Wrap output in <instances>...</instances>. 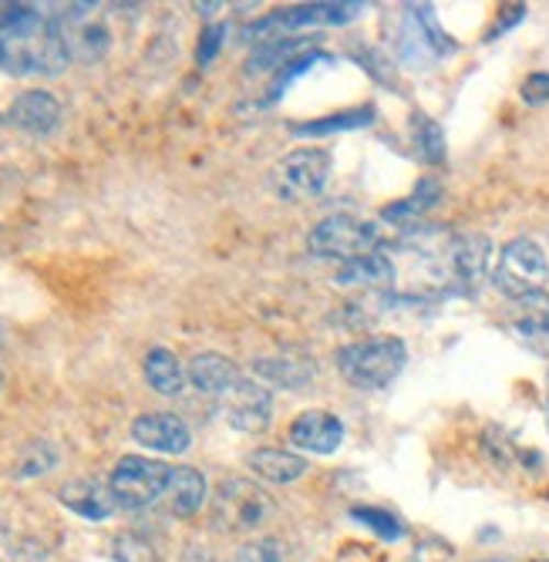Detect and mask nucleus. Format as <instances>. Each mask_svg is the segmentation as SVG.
Returning <instances> with one entry per match:
<instances>
[{
    "instance_id": "obj_1",
    "label": "nucleus",
    "mask_w": 549,
    "mask_h": 562,
    "mask_svg": "<svg viewBox=\"0 0 549 562\" xmlns=\"http://www.w3.org/2000/svg\"><path fill=\"white\" fill-rule=\"evenodd\" d=\"M71 65V50L58 14H44L37 4L0 8V68L11 75H61Z\"/></svg>"
},
{
    "instance_id": "obj_2",
    "label": "nucleus",
    "mask_w": 549,
    "mask_h": 562,
    "mask_svg": "<svg viewBox=\"0 0 549 562\" xmlns=\"http://www.w3.org/2000/svg\"><path fill=\"white\" fill-rule=\"evenodd\" d=\"M408 364V347L402 337H368L337 350V371L347 384L361 391L388 387Z\"/></svg>"
},
{
    "instance_id": "obj_3",
    "label": "nucleus",
    "mask_w": 549,
    "mask_h": 562,
    "mask_svg": "<svg viewBox=\"0 0 549 562\" xmlns=\"http://www.w3.org/2000/svg\"><path fill=\"white\" fill-rule=\"evenodd\" d=\"M273 498L249 479H223L213 492V522L229 536L260 532L273 522Z\"/></svg>"
},
{
    "instance_id": "obj_4",
    "label": "nucleus",
    "mask_w": 549,
    "mask_h": 562,
    "mask_svg": "<svg viewBox=\"0 0 549 562\" xmlns=\"http://www.w3.org/2000/svg\"><path fill=\"white\" fill-rule=\"evenodd\" d=\"M492 283H495L498 293L509 296V300L539 296L546 290V283H549V260H546L542 246L536 239H529V236L509 239L503 246V252H498Z\"/></svg>"
},
{
    "instance_id": "obj_5",
    "label": "nucleus",
    "mask_w": 549,
    "mask_h": 562,
    "mask_svg": "<svg viewBox=\"0 0 549 562\" xmlns=\"http://www.w3.org/2000/svg\"><path fill=\"white\" fill-rule=\"evenodd\" d=\"M307 249L324 260H340V263L358 260V257H365V252L378 249V226L368 220H358V216L334 213V216H324L311 229Z\"/></svg>"
},
{
    "instance_id": "obj_6",
    "label": "nucleus",
    "mask_w": 549,
    "mask_h": 562,
    "mask_svg": "<svg viewBox=\"0 0 549 562\" xmlns=\"http://www.w3.org/2000/svg\"><path fill=\"white\" fill-rule=\"evenodd\" d=\"M169 479H172V469L166 462H156V458H145V454H125L119 458L109 485L122 508H145L166 495Z\"/></svg>"
},
{
    "instance_id": "obj_7",
    "label": "nucleus",
    "mask_w": 549,
    "mask_h": 562,
    "mask_svg": "<svg viewBox=\"0 0 549 562\" xmlns=\"http://www.w3.org/2000/svg\"><path fill=\"white\" fill-rule=\"evenodd\" d=\"M330 179L327 148H293L277 166V192L287 202H311L324 192Z\"/></svg>"
},
{
    "instance_id": "obj_8",
    "label": "nucleus",
    "mask_w": 549,
    "mask_h": 562,
    "mask_svg": "<svg viewBox=\"0 0 549 562\" xmlns=\"http://www.w3.org/2000/svg\"><path fill=\"white\" fill-rule=\"evenodd\" d=\"M223 415H226L229 428H236L243 435H260L273 422V394L254 378H239L223 394Z\"/></svg>"
},
{
    "instance_id": "obj_9",
    "label": "nucleus",
    "mask_w": 549,
    "mask_h": 562,
    "mask_svg": "<svg viewBox=\"0 0 549 562\" xmlns=\"http://www.w3.org/2000/svg\"><path fill=\"white\" fill-rule=\"evenodd\" d=\"M445 252H448V277H452V283L466 293H475L489 270V252H492L489 236L466 233V236L452 239V246Z\"/></svg>"
},
{
    "instance_id": "obj_10",
    "label": "nucleus",
    "mask_w": 549,
    "mask_h": 562,
    "mask_svg": "<svg viewBox=\"0 0 549 562\" xmlns=\"http://www.w3.org/2000/svg\"><path fill=\"white\" fill-rule=\"evenodd\" d=\"M132 438L142 448H153L163 454H182L192 445V431L179 415L169 412H145L132 422Z\"/></svg>"
},
{
    "instance_id": "obj_11",
    "label": "nucleus",
    "mask_w": 549,
    "mask_h": 562,
    "mask_svg": "<svg viewBox=\"0 0 549 562\" xmlns=\"http://www.w3.org/2000/svg\"><path fill=\"white\" fill-rule=\"evenodd\" d=\"M290 445L314 451V454H334L344 445V425H340V418L324 412V407H314V412H304L293 418Z\"/></svg>"
},
{
    "instance_id": "obj_12",
    "label": "nucleus",
    "mask_w": 549,
    "mask_h": 562,
    "mask_svg": "<svg viewBox=\"0 0 549 562\" xmlns=\"http://www.w3.org/2000/svg\"><path fill=\"white\" fill-rule=\"evenodd\" d=\"M11 125L27 135H52L61 125V101L52 91H21L8 112Z\"/></svg>"
},
{
    "instance_id": "obj_13",
    "label": "nucleus",
    "mask_w": 549,
    "mask_h": 562,
    "mask_svg": "<svg viewBox=\"0 0 549 562\" xmlns=\"http://www.w3.org/2000/svg\"><path fill=\"white\" fill-rule=\"evenodd\" d=\"M58 498L65 508H71L75 516L88 519V522H102L109 519L115 508H119V498L112 492V485L105 482H94V479H75V482H65L58 488Z\"/></svg>"
},
{
    "instance_id": "obj_14",
    "label": "nucleus",
    "mask_w": 549,
    "mask_h": 562,
    "mask_svg": "<svg viewBox=\"0 0 549 562\" xmlns=\"http://www.w3.org/2000/svg\"><path fill=\"white\" fill-rule=\"evenodd\" d=\"M365 11V4H337V0H324V4H296L273 11L280 34L293 27H311V24H347Z\"/></svg>"
},
{
    "instance_id": "obj_15",
    "label": "nucleus",
    "mask_w": 549,
    "mask_h": 562,
    "mask_svg": "<svg viewBox=\"0 0 549 562\" xmlns=\"http://www.w3.org/2000/svg\"><path fill=\"white\" fill-rule=\"evenodd\" d=\"M311 50H314L311 37H304V34H280L273 41L257 44V50L246 61V75H267V71L277 75L283 65H290L293 58H301V55H311Z\"/></svg>"
},
{
    "instance_id": "obj_16",
    "label": "nucleus",
    "mask_w": 549,
    "mask_h": 562,
    "mask_svg": "<svg viewBox=\"0 0 549 562\" xmlns=\"http://www.w3.org/2000/svg\"><path fill=\"white\" fill-rule=\"evenodd\" d=\"M189 381L192 387H199L203 394H216L223 397L243 374L236 371V364L229 361L226 353H216V350H206V353H195L189 361Z\"/></svg>"
},
{
    "instance_id": "obj_17",
    "label": "nucleus",
    "mask_w": 549,
    "mask_h": 562,
    "mask_svg": "<svg viewBox=\"0 0 549 562\" xmlns=\"http://www.w3.org/2000/svg\"><path fill=\"white\" fill-rule=\"evenodd\" d=\"M246 465L254 469L260 479L277 482V485H290L296 479L307 475V458L287 451V448H257L246 454Z\"/></svg>"
},
{
    "instance_id": "obj_18",
    "label": "nucleus",
    "mask_w": 549,
    "mask_h": 562,
    "mask_svg": "<svg viewBox=\"0 0 549 562\" xmlns=\"http://www.w3.org/2000/svg\"><path fill=\"white\" fill-rule=\"evenodd\" d=\"M397 277L391 257H384V252H365V257L358 260H347L337 267L334 273V283L337 286H391Z\"/></svg>"
},
{
    "instance_id": "obj_19",
    "label": "nucleus",
    "mask_w": 549,
    "mask_h": 562,
    "mask_svg": "<svg viewBox=\"0 0 549 562\" xmlns=\"http://www.w3.org/2000/svg\"><path fill=\"white\" fill-rule=\"evenodd\" d=\"M142 371H145L148 387H153L156 394H163V397L182 394V387L189 381L186 368L179 364V357L169 347H153V350H148L145 361H142Z\"/></svg>"
},
{
    "instance_id": "obj_20",
    "label": "nucleus",
    "mask_w": 549,
    "mask_h": 562,
    "mask_svg": "<svg viewBox=\"0 0 549 562\" xmlns=\"http://www.w3.org/2000/svg\"><path fill=\"white\" fill-rule=\"evenodd\" d=\"M166 495H169V508H172L179 519L195 516L199 508H203V502H206V479H203V472L192 469V465L172 469V479H169Z\"/></svg>"
},
{
    "instance_id": "obj_21",
    "label": "nucleus",
    "mask_w": 549,
    "mask_h": 562,
    "mask_svg": "<svg viewBox=\"0 0 549 562\" xmlns=\"http://www.w3.org/2000/svg\"><path fill=\"white\" fill-rule=\"evenodd\" d=\"M519 303H523V314L509 324L513 334H516L529 350L549 357V306H546L542 293H539V296H529V300H519Z\"/></svg>"
},
{
    "instance_id": "obj_22",
    "label": "nucleus",
    "mask_w": 549,
    "mask_h": 562,
    "mask_svg": "<svg viewBox=\"0 0 549 562\" xmlns=\"http://www.w3.org/2000/svg\"><path fill=\"white\" fill-rule=\"evenodd\" d=\"M441 199V186L435 182V179H422L418 182V189L408 195V199H402V202H394V206H388L384 213H381V220H388V223H394V226H415L435 202Z\"/></svg>"
},
{
    "instance_id": "obj_23",
    "label": "nucleus",
    "mask_w": 549,
    "mask_h": 562,
    "mask_svg": "<svg viewBox=\"0 0 549 562\" xmlns=\"http://www.w3.org/2000/svg\"><path fill=\"white\" fill-rule=\"evenodd\" d=\"M374 122V109H351V112H337L327 119H314V122H301L293 125L290 132L296 138H307V135H334V132H351V128H365Z\"/></svg>"
},
{
    "instance_id": "obj_24",
    "label": "nucleus",
    "mask_w": 549,
    "mask_h": 562,
    "mask_svg": "<svg viewBox=\"0 0 549 562\" xmlns=\"http://www.w3.org/2000/svg\"><path fill=\"white\" fill-rule=\"evenodd\" d=\"M254 371L270 384H287L290 391H304V384L311 381V368H304L301 361H287V357H264L254 364Z\"/></svg>"
},
{
    "instance_id": "obj_25",
    "label": "nucleus",
    "mask_w": 549,
    "mask_h": 562,
    "mask_svg": "<svg viewBox=\"0 0 549 562\" xmlns=\"http://www.w3.org/2000/svg\"><path fill=\"white\" fill-rule=\"evenodd\" d=\"M412 142L418 159L428 166H438L445 159V135L438 128V122H432L428 115H412Z\"/></svg>"
},
{
    "instance_id": "obj_26",
    "label": "nucleus",
    "mask_w": 549,
    "mask_h": 562,
    "mask_svg": "<svg viewBox=\"0 0 549 562\" xmlns=\"http://www.w3.org/2000/svg\"><path fill=\"white\" fill-rule=\"evenodd\" d=\"M58 465V448L52 445V441H31L24 451H21V458H18V469H14V475L18 479H34V475H44V472H52Z\"/></svg>"
},
{
    "instance_id": "obj_27",
    "label": "nucleus",
    "mask_w": 549,
    "mask_h": 562,
    "mask_svg": "<svg viewBox=\"0 0 549 562\" xmlns=\"http://www.w3.org/2000/svg\"><path fill=\"white\" fill-rule=\"evenodd\" d=\"M115 559L119 562H159L156 546L138 532H122L115 539Z\"/></svg>"
},
{
    "instance_id": "obj_28",
    "label": "nucleus",
    "mask_w": 549,
    "mask_h": 562,
    "mask_svg": "<svg viewBox=\"0 0 549 562\" xmlns=\"http://www.w3.org/2000/svg\"><path fill=\"white\" fill-rule=\"evenodd\" d=\"M317 61H327V55H321V50H311V55H301V58H293L290 65H283V68L273 75V81H270V101H273V98H280V94H283V88H290V85H293V78H301L304 71H311Z\"/></svg>"
},
{
    "instance_id": "obj_29",
    "label": "nucleus",
    "mask_w": 549,
    "mask_h": 562,
    "mask_svg": "<svg viewBox=\"0 0 549 562\" xmlns=\"http://www.w3.org/2000/svg\"><path fill=\"white\" fill-rule=\"evenodd\" d=\"M351 516H355V519H361L368 529H374V532H378V536H384V539H402V536H405L402 522H397L391 513H381V508H355Z\"/></svg>"
},
{
    "instance_id": "obj_30",
    "label": "nucleus",
    "mask_w": 549,
    "mask_h": 562,
    "mask_svg": "<svg viewBox=\"0 0 549 562\" xmlns=\"http://www.w3.org/2000/svg\"><path fill=\"white\" fill-rule=\"evenodd\" d=\"M226 24H210L203 34H199V47H195V61L199 65H213V58L220 55V47H223V37H226Z\"/></svg>"
},
{
    "instance_id": "obj_31",
    "label": "nucleus",
    "mask_w": 549,
    "mask_h": 562,
    "mask_svg": "<svg viewBox=\"0 0 549 562\" xmlns=\"http://www.w3.org/2000/svg\"><path fill=\"white\" fill-rule=\"evenodd\" d=\"M523 101H529V105H542V101H549V75L546 71H536L523 81Z\"/></svg>"
},
{
    "instance_id": "obj_32",
    "label": "nucleus",
    "mask_w": 549,
    "mask_h": 562,
    "mask_svg": "<svg viewBox=\"0 0 549 562\" xmlns=\"http://www.w3.org/2000/svg\"><path fill=\"white\" fill-rule=\"evenodd\" d=\"M506 14H498V24L489 31V41H495L498 34H503V31H509L513 24H519L523 21V14H526V8L523 4H516V8H503Z\"/></svg>"
},
{
    "instance_id": "obj_33",
    "label": "nucleus",
    "mask_w": 549,
    "mask_h": 562,
    "mask_svg": "<svg viewBox=\"0 0 549 562\" xmlns=\"http://www.w3.org/2000/svg\"><path fill=\"white\" fill-rule=\"evenodd\" d=\"M216 8H220V4H195V11H199V14H213Z\"/></svg>"
},
{
    "instance_id": "obj_34",
    "label": "nucleus",
    "mask_w": 549,
    "mask_h": 562,
    "mask_svg": "<svg viewBox=\"0 0 549 562\" xmlns=\"http://www.w3.org/2000/svg\"><path fill=\"white\" fill-rule=\"evenodd\" d=\"M0 387H4V374H0Z\"/></svg>"
},
{
    "instance_id": "obj_35",
    "label": "nucleus",
    "mask_w": 549,
    "mask_h": 562,
    "mask_svg": "<svg viewBox=\"0 0 549 562\" xmlns=\"http://www.w3.org/2000/svg\"><path fill=\"white\" fill-rule=\"evenodd\" d=\"M0 340H4V327H0Z\"/></svg>"
},
{
    "instance_id": "obj_36",
    "label": "nucleus",
    "mask_w": 549,
    "mask_h": 562,
    "mask_svg": "<svg viewBox=\"0 0 549 562\" xmlns=\"http://www.w3.org/2000/svg\"><path fill=\"white\" fill-rule=\"evenodd\" d=\"M0 562H4V559H0Z\"/></svg>"
}]
</instances>
